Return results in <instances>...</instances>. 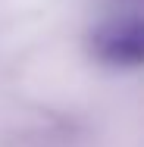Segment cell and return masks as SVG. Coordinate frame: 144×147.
Listing matches in <instances>:
<instances>
[{
  "mask_svg": "<svg viewBox=\"0 0 144 147\" xmlns=\"http://www.w3.org/2000/svg\"><path fill=\"white\" fill-rule=\"evenodd\" d=\"M91 50L107 66L119 69L144 66V16H122L103 22L91 38Z\"/></svg>",
  "mask_w": 144,
  "mask_h": 147,
  "instance_id": "cell-1",
  "label": "cell"
}]
</instances>
